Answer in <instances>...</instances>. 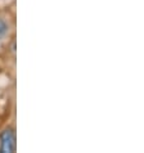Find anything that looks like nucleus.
Returning a JSON list of instances; mask_svg holds the SVG:
<instances>
[{"label": "nucleus", "mask_w": 144, "mask_h": 153, "mask_svg": "<svg viewBox=\"0 0 144 153\" xmlns=\"http://www.w3.org/2000/svg\"><path fill=\"white\" fill-rule=\"evenodd\" d=\"M16 148V133L13 129L8 127L0 135V153H13Z\"/></svg>", "instance_id": "1"}, {"label": "nucleus", "mask_w": 144, "mask_h": 153, "mask_svg": "<svg viewBox=\"0 0 144 153\" xmlns=\"http://www.w3.org/2000/svg\"><path fill=\"white\" fill-rule=\"evenodd\" d=\"M8 32V25L3 18H0V39H3Z\"/></svg>", "instance_id": "2"}]
</instances>
